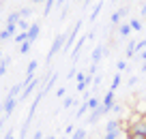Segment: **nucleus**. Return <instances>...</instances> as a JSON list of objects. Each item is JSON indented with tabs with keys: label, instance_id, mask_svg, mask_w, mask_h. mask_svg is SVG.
I'll return each mask as SVG.
<instances>
[{
	"label": "nucleus",
	"instance_id": "1",
	"mask_svg": "<svg viewBox=\"0 0 146 139\" xmlns=\"http://www.w3.org/2000/svg\"><path fill=\"white\" fill-rule=\"evenodd\" d=\"M129 130H133V133H142V135H146V116H140L135 122H131Z\"/></svg>",
	"mask_w": 146,
	"mask_h": 139
},
{
	"label": "nucleus",
	"instance_id": "2",
	"mask_svg": "<svg viewBox=\"0 0 146 139\" xmlns=\"http://www.w3.org/2000/svg\"><path fill=\"white\" fill-rule=\"evenodd\" d=\"M112 105H114V90H110L108 94H105V99H103V105H101V107H103V113L110 111V109H112Z\"/></svg>",
	"mask_w": 146,
	"mask_h": 139
},
{
	"label": "nucleus",
	"instance_id": "3",
	"mask_svg": "<svg viewBox=\"0 0 146 139\" xmlns=\"http://www.w3.org/2000/svg\"><path fill=\"white\" fill-rule=\"evenodd\" d=\"M36 34H39V24H32V26H30V30H28V41L32 43V41L36 39Z\"/></svg>",
	"mask_w": 146,
	"mask_h": 139
},
{
	"label": "nucleus",
	"instance_id": "4",
	"mask_svg": "<svg viewBox=\"0 0 146 139\" xmlns=\"http://www.w3.org/2000/svg\"><path fill=\"white\" fill-rule=\"evenodd\" d=\"M120 128V120H110L108 126H105V133H110V130H118Z\"/></svg>",
	"mask_w": 146,
	"mask_h": 139
},
{
	"label": "nucleus",
	"instance_id": "5",
	"mask_svg": "<svg viewBox=\"0 0 146 139\" xmlns=\"http://www.w3.org/2000/svg\"><path fill=\"white\" fill-rule=\"evenodd\" d=\"M13 109H15V99H13V96H7V103H5V111H7V113H11Z\"/></svg>",
	"mask_w": 146,
	"mask_h": 139
},
{
	"label": "nucleus",
	"instance_id": "6",
	"mask_svg": "<svg viewBox=\"0 0 146 139\" xmlns=\"http://www.w3.org/2000/svg\"><path fill=\"white\" fill-rule=\"evenodd\" d=\"M62 36H64V34H58V39H56V41H54V47H52V54H50V58H52V56H54V54H56V51H58V49H60V45H62V41H64V39H62Z\"/></svg>",
	"mask_w": 146,
	"mask_h": 139
},
{
	"label": "nucleus",
	"instance_id": "7",
	"mask_svg": "<svg viewBox=\"0 0 146 139\" xmlns=\"http://www.w3.org/2000/svg\"><path fill=\"white\" fill-rule=\"evenodd\" d=\"M127 139H146V135H142V133H133V130H127Z\"/></svg>",
	"mask_w": 146,
	"mask_h": 139
},
{
	"label": "nucleus",
	"instance_id": "8",
	"mask_svg": "<svg viewBox=\"0 0 146 139\" xmlns=\"http://www.w3.org/2000/svg\"><path fill=\"white\" fill-rule=\"evenodd\" d=\"M101 9H103V2H99V5L92 9V13H90V19H97V15L101 13Z\"/></svg>",
	"mask_w": 146,
	"mask_h": 139
},
{
	"label": "nucleus",
	"instance_id": "9",
	"mask_svg": "<svg viewBox=\"0 0 146 139\" xmlns=\"http://www.w3.org/2000/svg\"><path fill=\"white\" fill-rule=\"evenodd\" d=\"M35 86H36V79H32V81H30V84H28V86H26V90H24V96H28V94H30L32 90H35Z\"/></svg>",
	"mask_w": 146,
	"mask_h": 139
},
{
	"label": "nucleus",
	"instance_id": "10",
	"mask_svg": "<svg viewBox=\"0 0 146 139\" xmlns=\"http://www.w3.org/2000/svg\"><path fill=\"white\" fill-rule=\"evenodd\" d=\"M120 137V130H110V133H105L103 139H118Z\"/></svg>",
	"mask_w": 146,
	"mask_h": 139
},
{
	"label": "nucleus",
	"instance_id": "11",
	"mask_svg": "<svg viewBox=\"0 0 146 139\" xmlns=\"http://www.w3.org/2000/svg\"><path fill=\"white\" fill-rule=\"evenodd\" d=\"M133 54H135V43H133V41H131V43L127 45V58H131Z\"/></svg>",
	"mask_w": 146,
	"mask_h": 139
},
{
	"label": "nucleus",
	"instance_id": "12",
	"mask_svg": "<svg viewBox=\"0 0 146 139\" xmlns=\"http://www.w3.org/2000/svg\"><path fill=\"white\" fill-rule=\"evenodd\" d=\"M129 26H131V30H142V22H140V19H131Z\"/></svg>",
	"mask_w": 146,
	"mask_h": 139
},
{
	"label": "nucleus",
	"instance_id": "13",
	"mask_svg": "<svg viewBox=\"0 0 146 139\" xmlns=\"http://www.w3.org/2000/svg\"><path fill=\"white\" fill-rule=\"evenodd\" d=\"M129 32H131V26H129V24H123V26H120V36H127Z\"/></svg>",
	"mask_w": 146,
	"mask_h": 139
},
{
	"label": "nucleus",
	"instance_id": "14",
	"mask_svg": "<svg viewBox=\"0 0 146 139\" xmlns=\"http://www.w3.org/2000/svg\"><path fill=\"white\" fill-rule=\"evenodd\" d=\"M120 17H123V15H120V11H116V13H112V26H116V24L120 22Z\"/></svg>",
	"mask_w": 146,
	"mask_h": 139
},
{
	"label": "nucleus",
	"instance_id": "15",
	"mask_svg": "<svg viewBox=\"0 0 146 139\" xmlns=\"http://www.w3.org/2000/svg\"><path fill=\"white\" fill-rule=\"evenodd\" d=\"M84 137H86V130H84V128H80V130L73 133V139H84Z\"/></svg>",
	"mask_w": 146,
	"mask_h": 139
},
{
	"label": "nucleus",
	"instance_id": "16",
	"mask_svg": "<svg viewBox=\"0 0 146 139\" xmlns=\"http://www.w3.org/2000/svg\"><path fill=\"white\" fill-rule=\"evenodd\" d=\"M99 58H101V47H97V49L92 51V62H99Z\"/></svg>",
	"mask_w": 146,
	"mask_h": 139
},
{
	"label": "nucleus",
	"instance_id": "17",
	"mask_svg": "<svg viewBox=\"0 0 146 139\" xmlns=\"http://www.w3.org/2000/svg\"><path fill=\"white\" fill-rule=\"evenodd\" d=\"M86 105H88V109H97V107H99V101H97V99H90Z\"/></svg>",
	"mask_w": 146,
	"mask_h": 139
},
{
	"label": "nucleus",
	"instance_id": "18",
	"mask_svg": "<svg viewBox=\"0 0 146 139\" xmlns=\"http://www.w3.org/2000/svg\"><path fill=\"white\" fill-rule=\"evenodd\" d=\"M15 41H17V43H24V41H28V32H22V34H17V36H15Z\"/></svg>",
	"mask_w": 146,
	"mask_h": 139
},
{
	"label": "nucleus",
	"instance_id": "19",
	"mask_svg": "<svg viewBox=\"0 0 146 139\" xmlns=\"http://www.w3.org/2000/svg\"><path fill=\"white\" fill-rule=\"evenodd\" d=\"M35 69H36V60H32V62L28 64V77H30L32 73H35Z\"/></svg>",
	"mask_w": 146,
	"mask_h": 139
},
{
	"label": "nucleus",
	"instance_id": "20",
	"mask_svg": "<svg viewBox=\"0 0 146 139\" xmlns=\"http://www.w3.org/2000/svg\"><path fill=\"white\" fill-rule=\"evenodd\" d=\"M118 84H120V75H116L114 81H112V88H110V90H116V88H118Z\"/></svg>",
	"mask_w": 146,
	"mask_h": 139
},
{
	"label": "nucleus",
	"instance_id": "21",
	"mask_svg": "<svg viewBox=\"0 0 146 139\" xmlns=\"http://www.w3.org/2000/svg\"><path fill=\"white\" fill-rule=\"evenodd\" d=\"M28 49H30V41H24V43H22V51L26 54Z\"/></svg>",
	"mask_w": 146,
	"mask_h": 139
},
{
	"label": "nucleus",
	"instance_id": "22",
	"mask_svg": "<svg viewBox=\"0 0 146 139\" xmlns=\"http://www.w3.org/2000/svg\"><path fill=\"white\" fill-rule=\"evenodd\" d=\"M116 67H118V71H125V69H127V60H120Z\"/></svg>",
	"mask_w": 146,
	"mask_h": 139
},
{
	"label": "nucleus",
	"instance_id": "23",
	"mask_svg": "<svg viewBox=\"0 0 146 139\" xmlns=\"http://www.w3.org/2000/svg\"><path fill=\"white\" fill-rule=\"evenodd\" d=\"M71 105H73V99H64V105H62V107H71Z\"/></svg>",
	"mask_w": 146,
	"mask_h": 139
},
{
	"label": "nucleus",
	"instance_id": "24",
	"mask_svg": "<svg viewBox=\"0 0 146 139\" xmlns=\"http://www.w3.org/2000/svg\"><path fill=\"white\" fill-rule=\"evenodd\" d=\"M142 17H146V5L142 7Z\"/></svg>",
	"mask_w": 146,
	"mask_h": 139
},
{
	"label": "nucleus",
	"instance_id": "25",
	"mask_svg": "<svg viewBox=\"0 0 146 139\" xmlns=\"http://www.w3.org/2000/svg\"><path fill=\"white\" fill-rule=\"evenodd\" d=\"M35 139H41V133H35Z\"/></svg>",
	"mask_w": 146,
	"mask_h": 139
},
{
	"label": "nucleus",
	"instance_id": "26",
	"mask_svg": "<svg viewBox=\"0 0 146 139\" xmlns=\"http://www.w3.org/2000/svg\"><path fill=\"white\" fill-rule=\"evenodd\" d=\"M142 71H146V60H144V64H142Z\"/></svg>",
	"mask_w": 146,
	"mask_h": 139
},
{
	"label": "nucleus",
	"instance_id": "27",
	"mask_svg": "<svg viewBox=\"0 0 146 139\" xmlns=\"http://www.w3.org/2000/svg\"><path fill=\"white\" fill-rule=\"evenodd\" d=\"M32 2H39V0H32Z\"/></svg>",
	"mask_w": 146,
	"mask_h": 139
},
{
	"label": "nucleus",
	"instance_id": "28",
	"mask_svg": "<svg viewBox=\"0 0 146 139\" xmlns=\"http://www.w3.org/2000/svg\"><path fill=\"white\" fill-rule=\"evenodd\" d=\"M50 139H54V137H50Z\"/></svg>",
	"mask_w": 146,
	"mask_h": 139
}]
</instances>
